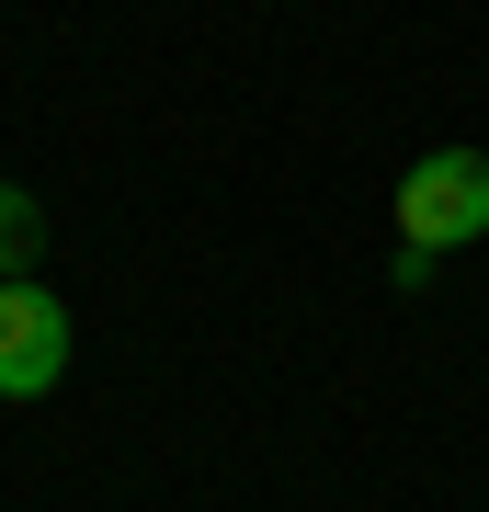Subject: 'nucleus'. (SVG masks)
I'll return each mask as SVG.
<instances>
[{
    "mask_svg": "<svg viewBox=\"0 0 489 512\" xmlns=\"http://www.w3.org/2000/svg\"><path fill=\"white\" fill-rule=\"evenodd\" d=\"M478 228H489V160L478 148H433V160L399 171V274H433Z\"/></svg>",
    "mask_w": 489,
    "mask_h": 512,
    "instance_id": "1",
    "label": "nucleus"
},
{
    "mask_svg": "<svg viewBox=\"0 0 489 512\" xmlns=\"http://www.w3.org/2000/svg\"><path fill=\"white\" fill-rule=\"evenodd\" d=\"M35 239H46V217H35V194H12V183H0V285H12L23 262H35Z\"/></svg>",
    "mask_w": 489,
    "mask_h": 512,
    "instance_id": "3",
    "label": "nucleus"
},
{
    "mask_svg": "<svg viewBox=\"0 0 489 512\" xmlns=\"http://www.w3.org/2000/svg\"><path fill=\"white\" fill-rule=\"evenodd\" d=\"M57 376H69V308L35 274H12L0 285V399H46Z\"/></svg>",
    "mask_w": 489,
    "mask_h": 512,
    "instance_id": "2",
    "label": "nucleus"
}]
</instances>
